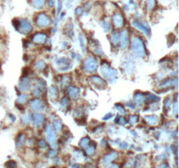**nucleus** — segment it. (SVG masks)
I'll list each match as a JSON object with an SVG mask.
<instances>
[{"label":"nucleus","instance_id":"obj_1","mask_svg":"<svg viewBox=\"0 0 179 168\" xmlns=\"http://www.w3.org/2000/svg\"><path fill=\"white\" fill-rule=\"evenodd\" d=\"M132 48L134 50V52L136 53V55H138L139 57L143 56L145 54V50H144V46L141 39L139 38H136L133 39L132 42Z\"/></svg>","mask_w":179,"mask_h":168},{"label":"nucleus","instance_id":"obj_2","mask_svg":"<svg viewBox=\"0 0 179 168\" xmlns=\"http://www.w3.org/2000/svg\"><path fill=\"white\" fill-rule=\"evenodd\" d=\"M51 23V20L48 17L46 16V14L44 13H40L38 16V18H37V25L38 27H48Z\"/></svg>","mask_w":179,"mask_h":168},{"label":"nucleus","instance_id":"obj_3","mask_svg":"<svg viewBox=\"0 0 179 168\" xmlns=\"http://www.w3.org/2000/svg\"><path fill=\"white\" fill-rule=\"evenodd\" d=\"M20 32L24 33H28L32 31V26L30 24V22L27 20H22L20 22V27H19Z\"/></svg>","mask_w":179,"mask_h":168},{"label":"nucleus","instance_id":"obj_4","mask_svg":"<svg viewBox=\"0 0 179 168\" xmlns=\"http://www.w3.org/2000/svg\"><path fill=\"white\" fill-rule=\"evenodd\" d=\"M85 68H86V69L87 71H89V72H93V71H94V69L96 68V61L92 59V58H90V59H88L87 60V62L85 63Z\"/></svg>","mask_w":179,"mask_h":168},{"label":"nucleus","instance_id":"obj_5","mask_svg":"<svg viewBox=\"0 0 179 168\" xmlns=\"http://www.w3.org/2000/svg\"><path fill=\"white\" fill-rule=\"evenodd\" d=\"M123 22H124V20H123V18H122V16H121V14H115V15H114V24L115 27H118V28L121 27L122 26H123Z\"/></svg>","mask_w":179,"mask_h":168},{"label":"nucleus","instance_id":"obj_6","mask_svg":"<svg viewBox=\"0 0 179 168\" xmlns=\"http://www.w3.org/2000/svg\"><path fill=\"white\" fill-rule=\"evenodd\" d=\"M34 41L35 42H37V43H44L45 41H46V34H44V33H37L35 36H34Z\"/></svg>","mask_w":179,"mask_h":168},{"label":"nucleus","instance_id":"obj_7","mask_svg":"<svg viewBox=\"0 0 179 168\" xmlns=\"http://www.w3.org/2000/svg\"><path fill=\"white\" fill-rule=\"evenodd\" d=\"M121 43H122V47H126L129 44V35H128V33L127 31H124L122 34H121Z\"/></svg>","mask_w":179,"mask_h":168},{"label":"nucleus","instance_id":"obj_8","mask_svg":"<svg viewBox=\"0 0 179 168\" xmlns=\"http://www.w3.org/2000/svg\"><path fill=\"white\" fill-rule=\"evenodd\" d=\"M48 139L49 141L51 142V144L52 145H54V143H55V140H56V137H55L54 132V130H51V129H49L48 130Z\"/></svg>","mask_w":179,"mask_h":168},{"label":"nucleus","instance_id":"obj_9","mask_svg":"<svg viewBox=\"0 0 179 168\" xmlns=\"http://www.w3.org/2000/svg\"><path fill=\"white\" fill-rule=\"evenodd\" d=\"M46 0H32V4L36 8H41L44 6Z\"/></svg>","mask_w":179,"mask_h":168},{"label":"nucleus","instance_id":"obj_10","mask_svg":"<svg viewBox=\"0 0 179 168\" xmlns=\"http://www.w3.org/2000/svg\"><path fill=\"white\" fill-rule=\"evenodd\" d=\"M135 26H136V27H138L139 29H141V30H142L143 32H145L146 33H149V29H147L146 27H144L143 26H141L140 23H136V22H135Z\"/></svg>","mask_w":179,"mask_h":168},{"label":"nucleus","instance_id":"obj_11","mask_svg":"<svg viewBox=\"0 0 179 168\" xmlns=\"http://www.w3.org/2000/svg\"><path fill=\"white\" fill-rule=\"evenodd\" d=\"M115 157H116V154H115V153L109 154V156H107V157H106V161H107V162H110L111 160L114 159V158H115Z\"/></svg>","mask_w":179,"mask_h":168},{"label":"nucleus","instance_id":"obj_12","mask_svg":"<svg viewBox=\"0 0 179 168\" xmlns=\"http://www.w3.org/2000/svg\"><path fill=\"white\" fill-rule=\"evenodd\" d=\"M6 167L7 168H16L17 165L14 161H10V162L6 163Z\"/></svg>","mask_w":179,"mask_h":168},{"label":"nucleus","instance_id":"obj_13","mask_svg":"<svg viewBox=\"0 0 179 168\" xmlns=\"http://www.w3.org/2000/svg\"><path fill=\"white\" fill-rule=\"evenodd\" d=\"M147 6L149 9H153V7L155 6V0H148Z\"/></svg>","mask_w":179,"mask_h":168},{"label":"nucleus","instance_id":"obj_14","mask_svg":"<svg viewBox=\"0 0 179 168\" xmlns=\"http://www.w3.org/2000/svg\"><path fill=\"white\" fill-rule=\"evenodd\" d=\"M103 28L105 29V31L107 32V31H109L110 30V24H109V22H104L103 23Z\"/></svg>","mask_w":179,"mask_h":168},{"label":"nucleus","instance_id":"obj_15","mask_svg":"<svg viewBox=\"0 0 179 168\" xmlns=\"http://www.w3.org/2000/svg\"><path fill=\"white\" fill-rule=\"evenodd\" d=\"M118 34H115V33H114L113 35H112V39H113V43H117V41L119 40V37L117 36Z\"/></svg>","mask_w":179,"mask_h":168},{"label":"nucleus","instance_id":"obj_16","mask_svg":"<svg viewBox=\"0 0 179 168\" xmlns=\"http://www.w3.org/2000/svg\"><path fill=\"white\" fill-rule=\"evenodd\" d=\"M78 90L77 89H74V88H72L70 91V95L74 97V96H76L77 95H78Z\"/></svg>","mask_w":179,"mask_h":168},{"label":"nucleus","instance_id":"obj_17","mask_svg":"<svg viewBox=\"0 0 179 168\" xmlns=\"http://www.w3.org/2000/svg\"><path fill=\"white\" fill-rule=\"evenodd\" d=\"M93 152H94V147L93 146H91L90 148L87 149V153H88L89 155H92Z\"/></svg>","mask_w":179,"mask_h":168},{"label":"nucleus","instance_id":"obj_18","mask_svg":"<svg viewBox=\"0 0 179 168\" xmlns=\"http://www.w3.org/2000/svg\"><path fill=\"white\" fill-rule=\"evenodd\" d=\"M110 168H118V166H111Z\"/></svg>","mask_w":179,"mask_h":168}]
</instances>
